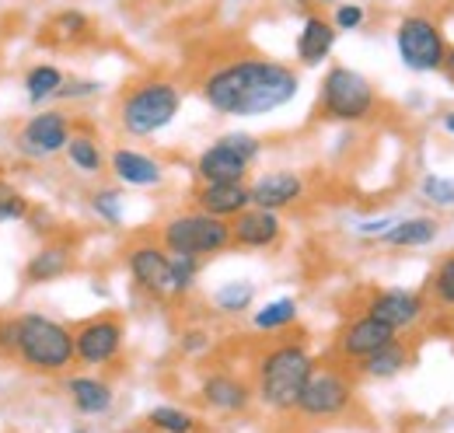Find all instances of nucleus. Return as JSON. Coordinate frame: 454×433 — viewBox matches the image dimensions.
Returning <instances> with one entry per match:
<instances>
[{
  "instance_id": "f257e3e1",
  "label": "nucleus",
  "mask_w": 454,
  "mask_h": 433,
  "mask_svg": "<svg viewBox=\"0 0 454 433\" xmlns=\"http://www.w3.org/2000/svg\"><path fill=\"white\" fill-rule=\"evenodd\" d=\"M203 102L224 115H266L284 108L297 91L301 77L294 67L277 59H234L210 70L200 84Z\"/></svg>"
},
{
  "instance_id": "f03ea898",
  "label": "nucleus",
  "mask_w": 454,
  "mask_h": 433,
  "mask_svg": "<svg viewBox=\"0 0 454 433\" xmlns=\"http://www.w3.org/2000/svg\"><path fill=\"white\" fill-rule=\"evenodd\" d=\"M14 353L21 357L25 367L43 371V374H57V371H67L74 364V332L67 325L46 319V315H21Z\"/></svg>"
},
{
  "instance_id": "7ed1b4c3",
  "label": "nucleus",
  "mask_w": 454,
  "mask_h": 433,
  "mask_svg": "<svg viewBox=\"0 0 454 433\" xmlns=\"http://www.w3.org/2000/svg\"><path fill=\"white\" fill-rule=\"evenodd\" d=\"M315 360L301 342H280L259 360V398L270 409H294Z\"/></svg>"
},
{
  "instance_id": "20e7f679",
  "label": "nucleus",
  "mask_w": 454,
  "mask_h": 433,
  "mask_svg": "<svg viewBox=\"0 0 454 433\" xmlns=\"http://www.w3.org/2000/svg\"><path fill=\"white\" fill-rule=\"evenodd\" d=\"M182 106L178 88L168 81H147L126 91L122 106H119V122L126 126V133L133 137H151L158 130H165L175 112Z\"/></svg>"
},
{
  "instance_id": "39448f33",
  "label": "nucleus",
  "mask_w": 454,
  "mask_h": 433,
  "mask_svg": "<svg viewBox=\"0 0 454 433\" xmlns=\"http://www.w3.org/2000/svg\"><path fill=\"white\" fill-rule=\"evenodd\" d=\"M161 241L171 256H217L231 245V224L221 216H210L203 210L196 214H178L171 216L161 231Z\"/></svg>"
},
{
  "instance_id": "423d86ee",
  "label": "nucleus",
  "mask_w": 454,
  "mask_h": 433,
  "mask_svg": "<svg viewBox=\"0 0 454 433\" xmlns=\"http://www.w3.org/2000/svg\"><path fill=\"white\" fill-rule=\"evenodd\" d=\"M378 106V95L371 88V81L349 67H333L322 81V95H318V112L340 122H360L367 119Z\"/></svg>"
},
{
  "instance_id": "0eeeda50",
  "label": "nucleus",
  "mask_w": 454,
  "mask_h": 433,
  "mask_svg": "<svg viewBox=\"0 0 454 433\" xmlns=\"http://www.w3.org/2000/svg\"><path fill=\"white\" fill-rule=\"evenodd\" d=\"M395 43H398V56H402V63H405L409 70H416V74L441 70L448 46H444L441 28H437L430 18H423V14L402 18V25H398V32H395Z\"/></svg>"
},
{
  "instance_id": "6e6552de",
  "label": "nucleus",
  "mask_w": 454,
  "mask_h": 433,
  "mask_svg": "<svg viewBox=\"0 0 454 433\" xmlns=\"http://www.w3.org/2000/svg\"><path fill=\"white\" fill-rule=\"evenodd\" d=\"M349 398H353V381L340 367H311L294 409H301L304 416H340Z\"/></svg>"
},
{
  "instance_id": "1a4fd4ad",
  "label": "nucleus",
  "mask_w": 454,
  "mask_h": 433,
  "mask_svg": "<svg viewBox=\"0 0 454 433\" xmlns=\"http://www.w3.org/2000/svg\"><path fill=\"white\" fill-rule=\"evenodd\" d=\"M122 350V322L115 315H98L74 328V360L84 367H98L119 357Z\"/></svg>"
},
{
  "instance_id": "9d476101",
  "label": "nucleus",
  "mask_w": 454,
  "mask_h": 433,
  "mask_svg": "<svg viewBox=\"0 0 454 433\" xmlns=\"http://www.w3.org/2000/svg\"><path fill=\"white\" fill-rule=\"evenodd\" d=\"M70 140V122L63 112H39L32 115L21 133H18V151L28 154V158H50L67 147Z\"/></svg>"
},
{
  "instance_id": "9b49d317",
  "label": "nucleus",
  "mask_w": 454,
  "mask_h": 433,
  "mask_svg": "<svg viewBox=\"0 0 454 433\" xmlns=\"http://www.w3.org/2000/svg\"><path fill=\"white\" fill-rule=\"evenodd\" d=\"M398 332L392 325L378 322V319H371L367 311L360 315V319H353V322L346 325L340 332V353L346 360H364V357H371L374 350H381L385 342H392Z\"/></svg>"
},
{
  "instance_id": "f8f14e48",
  "label": "nucleus",
  "mask_w": 454,
  "mask_h": 433,
  "mask_svg": "<svg viewBox=\"0 0 454 433\" xmlns=\"http://www.w3.org/2000/svg\"><path fill=\"white\" fill-rule=\"evenodd\" d=\"M427 301L412 290H378L371 301H367V315L378 319V322L392 325L395 332L409 328L412 322H419Z\"/></svg>"
},
{
  "instance_id": "ddd939ff",
  "label": "nucleus",
  "mask_w": 454,
  "mask_h": 433,
  "mask_svg": "<svg viewBox=\"0 0 454 433\" xmlns=\"http://www.w3.org/2000/svg\"><path fill=\"white\" fill-rule=\"evenodd\" d=\"M280 238V214L262 207H245L238 216H231V245L241 248H266Z\"/></svg>"
},
{
  "instance_id": "4468645a",
  "label": "nucleus",
  "mask_w": 454,
  "mask_h": 433,
  "mask_svg": "<svg viewBox=\"0 0 454 433\" xmlns=\"http://www.w3.org/2000/svg\"><path fill=\"white\" fill-rule=\"evenodd\" d=\"M129 272L151 294H168L171 290V256H165L158 245L129 248Z\"/></svg>"
},
{
  "instance_id": "2eb2a0df",
  "label": "nucleus",
  "mask_w": 454,
  "mask_h": 433,
  "mask_svg": "<svg viewBox=\"0 0 454 433\" xmlns=\"http://www.w3.org/2000/svg\"><path fill=\"white\" fill-rule=\"evenodd\" d=\"M304 193V182L294 175V171H270L262 175L255 185H248V200L252 207H262V210H284L290 203H297Z\"/></svg>"
},
{
  "instance_id": "dca6fc26",
  "label": "nucleus",
  "mask_w": 454,
  "mask_h": 433,
  "mask_svg": "<svg viewBox=\"0 0 454 433\" xmlns=\"http://www.w3.org/2000/svg\"><path fill=\"white\" fill-rule=\"evenodd\" d=\"M196 207L210 216H238L245 207H252L248 200V185L245 182H203L196 189Z\"/></svg>"
},
{
  "instance_id": "f3484780",
  "label": "nucleus",
  "mask_w": 454,
  "mask_h": 433,
  "mask_svg": "<svg viewBox=\"0 0 454 433\" xmlns=\"http://www.w3.org/2000/svg\"><path fill=\"white\" fill-rule=\"evenodd\" d=\"M196 175L203 182H241L248 175V161L224 140H217L214 147H207L196 161Z\"/></svg>"
},
{
  "instance_id": "a211bd4d",
  "label": "nucleus",
  "mask_w": 454,
  "mask_h": 433,
  "mask_svg": "<svg viewBox=\"0 0 454 433\" xmlns=\"http://www.w3.org/2000/svg\"><path fill=\"white\" fill-rule=\"evenodd\" d=\"M333 46H336V25L325 21L322 14H308L304 28L297 35V59L304 67H318L325 56L333 53Z\"/></svg>"
},
{
  "instance_id": "6ab92c4d",
  "label": "nucleus",
  "mask_w": 454,
  "mask_h": 433,
  "mask_svg": "<svg viewBox=\"0 0 454 433\" xmlns=\"http://www.w3.org/2000/svg\"><path fill=\"white\" fill-rule=\"evenodd\" d=\"M248 398H252L248 384L241 378H234V374H210V378L203 381V402L214 405V409H221V413L245 409Z\"/></svg>"
},
{
  "instance_id": "aec40b11",
  "label": "nucleus",
  "mask_w": 454,
  "mask_h": 433,
  "mask_svg": "<svg viewBox=\"0 0 454 433\" xmlns=\"http://www.w3.org/2000/svg\"><path fill=\"white\" fill-rule=\"evenodd\" d=\"M113 171L119 182H126V185H158L161 178H165V171H161V164L154 161V158H147V154H140V151H115L113 154Z\"/></svg>"
},
{
  "instance_id": "412c9836",
  "label": "nucleus",
  "mask_w": 454,
  "mask_h": 433,
  "mask_svg": "<svg viewBox=\"0 0 454 433\" xmlns=\"http://www.w3.org/2000/svg\"><path fill=\"white\" fill-rule=\"evenodd\" d=\"M409 360H412V350L395 335L392 342H385L381 350H374L371 357H364V360H360V371H364L367 378L385 381V378H395L398 371H405Z\"/></svg>"
},
{
  "instance_id": "4be33fe9",
  "label": "nucleus",
  "mask_w": 454,
  "mask_h": 433,
  "mask_svg": "<svg viewBox=\"0 0 454 433\" xmlns=\"http://www.w3.org/2000/svg\"><path fill=\"white\" fill-rule=\"evenodd\" d=\"M378 238L385 245H392V248H419V245H430L437 238V220H430V216H405V220H395Z\"/></svg>"
},
{
  "instance_id": "5701e85b",
  "label": "nucleus",
  "mask_w": 454,
  "mask_h": 433,
  "mask_svg": "<svg viewBox=\"0 0 454 433\" xmlns=\"http://www.w3.org/2000/svg\"><path fill=\"white\" fill-rule=\"evenodd\" d=\"M67 391H70V402H74L84 416L109 413V405H113V388L98 378H70L67 381Z\"/></svg>"
},
{
  "instance_id": "b1692460",
  "label": "nucleus",
  "mask_w": 454,
  "mask_h": 433,
  "mask_svg": "<svg viewBox=\"0 0 454 433\" xmlns=\"http://www.w3.org/2000/svg\"><path fill=\"white\" fill-rule=\"evenodd\" d=\"M67 270H70V248L67 245H46L28 259L25 279L28 283H50V279H59Z\"/></svg>"
},
{
  "instance_id": "393cba45",
  "label": "nucleus",
  "mask_w": 454,
  "mask_h": 433,
  "mask_svg": "<svg viewBox=\"0 0 454 433\" xmlns=\"http://www.w3.org/2000/svg\"><path fill=\"white\" fill-rule=\"evenodd\" d=\"M63 81H67V77H63L59 67H53V63H39V67H32L28 77H25V95H28L32 106H43L46 98L57 95Z\"/></svg>"
},
{
  "instance_id": "a878e982",
  "label": "nucleus",
  "mask_w": 454,
  "mask_h": 433,
  "mask_svg": "<svg viewBox=\"0 0 454 433\" xmlns=\"http://www.w3.org/2000/svg\"><path fill=\"white\" fill-rule=\"evenodd\" d=\"M63 151H67L70 164H74L77 171H84V175H95V171L106 168V158H102L98 144H95L91 137H84V133H70V140H67Z\"/></svg>"
},
{
  "instance_id": "bb28decb",
  "label": "nucleus",
  "mask_w": 454,
  "mask_h": 433,
  "mask_svg": "<svg viewBox=\"0 0 454 433\" xmlns=\"http://www.w3.org/2000/svg\"><path fill=\"white\" fill-rule=\"evenodd\" d=\"M294 322H297V301L294 297L270 301L266 308L255 311V328H262V332H277V328H286Z\"/></svg>"
},
{
  "instance_id": "cd10ccee",
  "label": "nucleus",
  "mask_w": 454,
  "mask_h": 433,
  "mask_svg": "<svg viewBox=\"0 0 454 433\" xmlns=\"http://www.w3.org/2000/svg\"><path fill=\"white\" fill-rule=\"evenodd\" d=\"M427 294H430V301L437 308H454V256L441 259V266L430 272Z\"/></svg>"
},
{
  "instance_id": "c85d7f7f",
  "label": "nucleus",
  "mask_w": 454,
  "mask_h": 433,
  "mask_svg": "<svg viewBox=\"0 0 454 433\" xmlns=\"http://www.w3.org/2000/svg\"><path fill=\"white\" fill-rule=\"evenodd\" d=\"M147 423L161 433H192L196 430V420H192L189 413L175 409V405H158V409H151V413H147Z\"/></svg>"
},
{
  "instance_id": "c756f323",
  "label": "nucleus",
  "mask_w": 454,
  "mask_h": 433,
  "mask_svg": "<svg viewBox=\"0 0 454 433\" xmlns=\"http://www.w3.org/2000/svg\"><path fill=\"white\" fill-rule=\"evenodd\" d=\"M252 297H255V287L248 283V279H234V283H224L221 290H217V308L227 311V315H238V311H245L248 304H252Z\"/></svg>"
},
{
  "instance_id": "7c9ffc66",
  "label": "nucleus",
  "mask_w": 454,
  "mask_h": 433,
  "mask_svg": "<svg viewBox=\"0 0 454 433\" xmlns=\"http://www.w3.org/2000/svg\"><path fill=\"white\" fill-rule=\"evenodd\" d=\"M200 276V259L196 256H171V290L185 294Z\"/></svg>"
},
{
  "instance_id": "2f4dec72",
  "label": "nucleus",
  "mask_w": 454,
  "mask_h": 433,
  "mask_svg": "<svg viewBox=\"0 0 454 433\" xmlns=\"http://www.w3.org/2000/svg\"><path fill=\"white\" fill-rule=\"evenodd\" d=\"M91 210L102 216L106 224H119L122 220V196L115 189H102L91 196Z\"/></svg>"
},
{
  "instance_id": "473e14b6",
  "label": "nucleus",
  "mask_w": 454,
  "mask_h": 433,
  "mask_svg": "<svg viewBox=\"0 0 454 433\" xmlns=\"http://www.w3.org/2000/svg\"><path fill=\"white\" fill-rule=\"evenodd\" d=\"M423 196L437 207H454V178H441V175H427L423 178Z\"/></svg>"
},
{
  "instance_id": "72a5a7b5",
  "label": "nucleus",
  "mask_w": 454,
  "mask_h": 433,
  "mask_svg": "<svg viewBox=\"0 0 454 433\" xmlns=\"http://www.w3.org/2000/svg\"><path fill=\"white\" fill-rule=\"evenodd\" d=\"M28 216V200L14 189H0V220H21Z\"/></svg>"
},
{
  "instance_id": "f704fd0d",
  "label": "nucleus",
  "mask_w": 454,
  "mask_h": 433,
  "mask_svg": "<svg viewBox=\"0 0 454 433\" xmlns=\"http://www.w3.org/2000/svg\"><path fill=\"white\" fill-rule=\"evenodd\" d=\"M221 140L231 144V147H234V151H238L248 164L259 158V140H255V137H248V133H227V137H221Z\"/></svg>"
},
{
  "instance_id": "c9c22d12",
  "label": "nucleus",
  "mask_w": 454,
  "mask_h": 433,
  "mask_svg": "<svg viewBox=\"0 0 454 433\" xmlns=\"http://www.w3.org/2000/svg\"><path fill=\"white\" fill-rule=\"evenodd\" d=\"M98 91V81H63L53 98H88Z\"/></svg>"
},
{
  "instance_id": "e433bc0d",
  "label": "nucleus",
  "mask_w": 454,
  "mask_h": 433,
  "mask_svg": "<svg viewBox=\"0 0 454 433\" xmlns=\"http://www.w3.org/2000/svg\"><path fill=\"white\" fill-rule=\"evenodd\" d=\"M333 25L342 28V32L360 28V25H364V7H356V4H342V7H336V21H333Z\"/></svg>"
},
{
  "instance_id": "4c0bfd02",
  "label": "nucleus",
  "mask_w": 454,
  "mask_h": 433,
  "mask_svg": "<svg viewBox=\"0 0 454 433\" xmlns=\"http://www.w3.org/2000/svg\"><path fill=\"white\" fill-rule=\"evenodd\" d=\"M57 28L59 35H81V32H88V18L81 11H63L57 18Z\"/></svg>"
},
{
  "instance_id": "58836bf2",
  "label": "nucleus",
  "mask_w": 454,
  "mask_h": 433,
  "mask_svg": "<svg viewBox=\"0 0 454 433\" xmlns=\"http://www.w3.org/2000/svg\"><path fill=\"white\" fill-rule=\"evenodd\" d=\"M18 346V319L0 322V353H14Z\"/></svg>"
},
{
  "instance_id": "ea45409f",
  "label": "nucleus",
  "mask_w": 454,
  "mask_h": 433,
  "mask_svg": "<svg viewBox=\"0 0 454 433\" xmlns=\"http://www.w3.org/2000/svg\"><path fill=\"white\" fill-rule=\"evenodd\" d=\"M441 70H448V74L454 77V46L444 50V63H441Z\"/></svg>"
},
{
  "instance_id": "a19ab883",
  "label": "nucleus",
  "mask_w": 454,
  "mask_h": 433,
  "mask_svg": "<svg viewBox=\"0 0 454 433\" xmlns=\"http://www.w3.org/2000/svg\"><path fill=\"white\" fill-rule=\"evenodd\" d=\"M189 335H192V339H185V350H200V346L207 342V339H203V332H189Z\"/></svg>"
},
{
  "instance_id": "79ce46f5",
  "label": "nucleus",
  "mask_w": 454,
  "mask_h": 433,
  "mask_svg": "<svg viewBox=\"0 0 454 433\" xmlns=\"http://www.w3.org/2000/svg\"><path fill=\"white\" fill-rule=\"evenodd\" d=\"M444 130H448V133H454V112H451V115H444Z\"/></svg>"
},
{
  "instance_id": "37998d69",
  "label": "nucleus",
  "mask_w": 454,
  "mask_h": 433,
  "mask_svg": "<svg viewBox=\"0 0 454 433\" xmlns=\"http://www.w3.org/2000/svg\"><path fill=\"white\" fill-rule=\"evenodd\" d=\"M322 4H333V0H322Z\"/></svg>"
},
{
  "instance_id": "c03bdc74",
  "label": "nucleus",
  "mask_w": 454,
  "mask_h": 433,
  "mask_svg": "<svg viewBox=\"0 0 454 433\" xmlns=\"http://www.w3.org/2000/svg\"><path fill=\"white\" fill-rule=\"evenodd\" d=\"M77 433H84V430H77Z\"/></svg>"
}]
</instances>
